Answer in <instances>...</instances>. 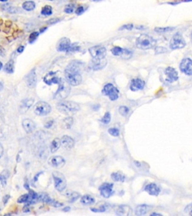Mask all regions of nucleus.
<instances>
[{
    "label": "nucleus",
    "instance_id": "obj_1",
    "mask_svg": "<svg viewBox=\"0 0 192 216\" xmlns=\"http://www.w3.org/2000/svg\"><path fill=\"white\" fill-rule=\"evenodd\" d=\"M82 64L78 61H73L68 66L65 71V77L71 86H79L82 82Z\"/></svg>",
    "mask_w": 192,
    "mask_h": 216
},
{
    "label": "nucleus",
    "instance_id": "obj_2",
    "mask_svg": "<svg viewBox=\"0 0 192 216\" xmlns=\"http://www.w3.org/2000/svg\"><path fill=\"white\" fill-rule=\"evenodd\" d=\"M156 41L148 35H141L136 41V46L141 50H149L155 47Z\"/></svg>",
    "mask_w": 192,
    "mask_h": 216
},
{
    "label": "nucleus",
    "instance_id": "obj_3",
    "mask_svg": "<svg viewBox=\"0 0 192 216\" xmlns=\"http://www.w3.org/2000/svg\"><path fill=\"white\" fill-rule=\"evenodd\" d=\"M57 109L62 113L69 115L70 113H76L80 110V106L78 104L73 101H61L56 105Z\"/></svg>",
    "mask_w": 192,
    "mask_h": 216
},
{
    "label": "nucleus",
    "instance_id": "obj_4",
    "mask_svg": "<svg viewBox=\"0 0 192 216\" xmlns=\"http://www.w3.org/2000/svg\"><path fill=\"white\" fill-rule=\"evenodd\" d=\"M70 84L67 81L62 80L59 84V89L54 95V98L58 100L66 99L70 94Z\"/></svg>",
    "mask_w": 192,
    "mask_h": 216
},
{
    "label": "nucleus",
    "instance_id": "obj_5",
    "mask_svg": "<svg viewBox=\"0 0 192 216\" xmlns=\"http://www.w3.org/2000/svg\"><path fill=\"white\" fill-rule=\"evenodd\" d=\"M53 178L54 180L55 188L58 191H63L67 186V182L65 176L60 172H53Z\"/></svg>",
    "mask_w": 192,
    "mask_h": 216
},
{
    "label": "nucleus",
    "instance_id": "obj_6",
    "mask_svg": "<svg viewBox=\"0 0 192 216\" xmlns=\"http://www.w3.org/2000/svg\"><path fill=\"white\" fill-rule=\"evenodd\" d=\"M102 93L106 96H108L111 101H116L119 98L120 92L118 89L114 86L112 83H107L104 86Z\"/></svg>",
    "mask_w": 192,
    "mask_h": 216
},
{
    "label": "nucleus",
    "instance_id": "obj_7",
    "mask_svg": "<svg viewBox=\"0 0 192 216\" xmlns=\"http://www.w3.org/2000/svg\"><path fill=\"white\" fill-rule=\"evenodd\" d=\"M51 111V107L50 104L44 101H39L35 105L34 107V112L36 115L41 116H46L49 114Z\"/></svg>",
    "mask_w": 192,
    "mask_h": 216
},
{
    "label": "nucleus",
    "instance_id": "obj_8",
    "mask_svg": "<svg viewBox=\"0 0 192 216\" xmlns=\"http://www.w3.org/2000/svg\"><path fill=\"white\" fill-rule=\"evenodd\" d=\"M185 45H186V43H185L182 35L179 32L176 33V34L173 36L170 40V47L172 50L183 48Z\"/></svg>",
    "mask_w": 192,
    "mask_h": 216
},
{
    "label": "nucleus",
    "instance_id": "obj_9",
    "mask_svg": "<svg viewBox=\"0 0 192 216\" xmlns=\"http://www.w3.org/2000/svg\"><path fill=\"white\" fill-rule=\"evenodd\" d=\"M90 55L93 59H104L105 58L107 50L103 46H94L89 49Z\"/></svg>",
    "mask_w": 192,
    "mask_h": 216
},
{
    "label": "nucleus",
    "instance_id": "obj_10",
    "mask_svg": "<svg viewBox=\"0 0 192 216\" xmlns=\"http://www.w3.org/2000/svg\"><path fill=\"white\" fill-rule=\"evenodd\" d=\"M62 80V79L59 76V73L56 71H50L47 73L44 77V82L49 86L53 84H59Z\"/></svg>",
    "mask_w": 192,
    "mask_h": 216
},
{
    "label": "nucleus",
    "instance_id": "obj_11",
    "mask_svg": "<svg viewBox=\"0 0 192 216\" xmlns=\"http://www.w3.org/2000/svg\"><path fill=\"white\" fill-rule=\"evenodd\" d=\"M180 70L187 75H192V60L189 58L182 59L180 63Z\"/></svg>",
    "mask_w": 192,
    "mask_h": 216
},
{
    "label": "nucleus",
    "instance_id": "obj_12",
    "mask_svg": "<svg viewBox=\"0 0 192 216\" xmlns=\"http://www.w3.org/2000/svg\"><path fill=\"white\" fill-rule=\"evenodd\" d=\"M71 45V40L69 38H62L57 43L56 50L59 52H67L68 53Z\"/></svg>",
    "mask_w": 192,
    "mask_h": 216
},
{
    "label": "nucleus",
    "instance_id": "obj_13",
    "mask_svg": "<svg viewBox=\"0 0 192 216\" xmlns=\"http://www.w3.org/2000/svg\"><path fill=\"white\" fill-rule=\"evenodd\" d=\"M113 185L110 183H104L100 186L99 191L101 196L104 198H109L113 193Z\"/></svg>",
    "mask_w": 192,
    "mask_h": 216
},
{
    "label": "nucleus",
    "instance_id": "obj_14",
    "mask_svg": "<svg viewBox=\"0 0 192 216\" xmlns=\"http://www.w3.org/2000/svg\"><path fill=\"white\" fill-rule=\"evenodd\" d=\"M107 60L105 58L104 59H93L90 63L92 69L94 71H99V70L103 69L106 66H107Z\"/></svg>",
    "mask_w": 192,
    "mask_h": 216
},
{
    "label": "nucleus",
    "instance_id": "obj_15",
    "mask_svg": "<svg viewBox=\"0 0 192 216\" xmlns=\"http://www.w3.org/2000/svg\"><path fill=\"white\" fill-rule=\"evenodd\" d=\"M39 201L47 203V204L50 205V206H55V207H60V206H62V203H59L57 202V201H54V200H53L51 197H50L47 194H40L39 195Z\"/></svg>",
    "mask_w": 192,
    "mask_h": 216
},
{
    "label": "nucleus",
    "instance_id": "obj_16",
    "mask_svg": "<svg viewBox=\"0 0 192 216\" xmlns=\"http://www.w3.org/2000/svg\"><path fill=\"white\" fill-rule=\"evenodd\" d=\"M66 164L64 158L61 156H53L49 159V164L56 168H61Z\"/></svg>",
    "mask_w": 192,
    "mask_h": 216
},
{
    "label": "nucleus",
    "instance_id": "obj_17",
    "mask_svg": "<svg viewBox=\"0 0 192 216\" xmlns=\"http://www.w3.org/2000/svg\"><path fill=\"white\" fill-rule=\"evenodd\" d=\"M165 74L167 77V81L169 83L174 82V81L178 80V74L177 71L172 67H168L165 69Z\"/></svg>",
    "mask_w": 192,
    "mask_h": 216
},
{
    "label": "nucleus",
    "instance_id": "obj_18",
    "mask_svg": "<svg viewBox=\"0 0 192 216\" xmlns=\"http://www.w3.org/2000/svg\"><path fill=\"white\" fill-rule=\"evenodd\" d=\"M26 85L29 88H33V87L36 86V83H37V76H36L35 69V68L32 70L27 74L26 77Z\"/></svg>",
    "mask_w": 192,
    "mask_h": 216
},
{
    "label": "nucleus",
    "instance_id": "obj_19",
    "mask_svg": "<svg viewBox=\"0 0 192 216\" xmlns=\"http://www.w3.org/2000/svg\"><path fill=\"white\" fill-rule=\"evenodd\" d=\"M145 86V82L140 78H135L132 80L130 85V89L131 91H138V90L143 89Z\"/></svg>",
    "mask_w": 192,
    "mask_h": 216
},
{
    "label": "nucleus",
    "instance_id": "obj_20",
    "mask_svg": "<svg viewBox=\"0 0 192 216\" xmlns=\"http://www.w3.org/2000/svg\"><path fill=\"white\" fill-rule=\"evenodd\" d=\"M22 125L25 131L27 133H32L35 131L36 128V125L34 122L30 119H26L22 122Z\"/></svg>",
    "mask_w": 192,
    "mask_h": 216
},
{
    "label": "nucleus",
    "instance_id": "obj_21",
    "mask_svg": "<svg viewBox=\"0 0 192 216\" xmlns=\"http://www.w3.org/2000/svg\"><path fill=\"white\" fill-rule=\"evenodd\" d=\"M145 191L147 192H148V194H150V195H153V196H157L159 194L160 191H161V188H159L158 185H157L155 183L149 184L146 186Z\"/></svg>",
    "mask_w": 192,
    "mask_h": 216
},
{
    "label": "nucleus",
    "instance_id": "obj_22",
    "mask_svg": "<svg viewBox=\"0 0 192 216\" xmlns=\"http://www.w3.org/2000/svg\"><path fill=\"white\" fill-rule=\"evenodd\" d=\"M62 145L65 147L66 149L69 150V149H72L74 146V140L71 137L65 135L62 137L61 139Z\"/></svg>",
    "mask_w": 192,
    "mask_h": 216
},
{
    "label": "nucleus",
    "instance_id": "obj_23",
    "mask_svg": "<svg viewBox=\"0 0 192 216\" xmlns=\"http://www.w3.org/2000/svg\"><path fill=\"white\" fill-rule=\"evenodd\" d=\"M116 214L119 215H128L131 214V208L128 206H120L116 209Z\"/></svg>",
    "mask_w": 192,
    "mask_h": 216
},
{
    "label": "nucleus",
    "instance_id": "obj_24",
    "mask_svg": "<svg viewBox=\"0 0 192 216\" xmlns=\"http://www.w3.org/2000/svg\"><path fill=\"white\" fill-rule=\"evenodd\" d=\"M150 206L147 205H140L135 209V214L137 215H144L150 209Z\"/></svg>",
    "mask_w": 192,
    "mask_h": 216
},
{
    "label": "nucleus",
    "instance_id": "obj_25",
    "mask_svg": "<svg viewBox=\"0 0 192 216\" xmlns=\"http://www.w3.org/2000/svg\"><path fill=\"white\" fill-rule=\"evenodd\" d=\"M62 143H61V140L59 139V138H55L53 141L50 143V152L52 153H54V152H56L59 147H61Z\"/></svg>",
    "mask_w": 192,
    "mask_h": 216
},
{
    "label": "nucleus",
    "instance_id": "obj_26",
    "mask_svg": "<svg viewBox=\"0 0 192 216\" xmlns=\"http://www.w3.org/2000/svg\"><path fill=\"white\" fill-rule=\"evenodd\" d=\"M37 201H39V194L34 191H29V199L27 201V204H34Z\"/></svg>",
    "mask_w": 192,
    "mask_h": 216
},
{
    "label": "nucleus",
    "instance_id": "obj_27",
    "mask_svg": "<svg viewBox=\"0 0 192 216\" xmlns=\"http://www.w3.org/2000/svg\"><path fill=\"white\" fill-rule=\"evenodd\" d=\"M95 199L93 197H92L91 195L86 194L84 196H83L80 200V202L84 205H91L95 203Z\"/></svg>",
    "mask_w": 192,
    "mask_h": 216
},
{
    "label": "nucleus",
    "instance_id": "obj_28",
    "mask_svg": "<svg viewBox=\"0 0 192 216\" xmlns=\"http://www.w3.org/2000/svg\"><path fill=\"white\" fill-rule=\"evenodd\" d=\"M99 204V203H98ZM109 207V205L107 203H103V204H99L95 207L91 208V210L95 212H105Z\"/></svg>",
    "mask_w": 192,
    "mask_h": 216
},
{
    "label": "nucleus",
    "instance_id": "obj_29",
    "mask_svg": "<svg viewBox=\"0 0 192 216\" xmlns=\"http://www.w3.org/2000/svg\"><path fill=\"white\" fill-rule=\"evenodd\" d=\"M33 102H34V99H32V98L23 100L21 102V110H24V112H26L29 109L30 107H32Z\"/></svg>",
    "mask_w": 192,
    "mask_h": 216
},
{
    "label": "nucleus",
    "instance_id": "obj_30",
    "mask_svg": "<svg viewBox=\"0 0 192 216\" xmlns=\"http://www.w3.org/2000/svg\"><path fill=\"white\" fill-rule=\"evenodd\" d=\"M22 7H23V8L24 9L25 11L31 12V11H33L35 8V3L32 1H26L23 3Z\"/></svg>",
    "mask_w": 192,
    "mask_h": 216
},
{
    "label": "nucleus",
    "instance_id": "obj_31",
    "mask_svg": "<svg viewBox=\"0 0 192 216\" xmlns=\"http://www.w3.org/2000/svg\"><path fill=\"white\" fill-rule=\"evenodd\" d=\"M111 178L116 182H123L125 179V176L122 174L121 173H113L111 174Z\"/></svg>",
    "mask_w": 192,
    "mask_h": 216
},
{
    "label": "nucleus",
    "instance_id": "obj_32",
    "mask_svg": "<svg viewBox=\"0 0 192 216\" xmlns=\"http://www.w3.org/2000/svg\"><path fill=\"white\" fill-rule=\"evenodd\" d=\"M4 70L5 72L8 73V74H12L14 72V64L13 60H11L8 62L6 63V65L5 66Z\"/></svg>",
    "mask_w": 192,
    "mask_h": 216
},
{
    "label": "nucleus",
    "instance_id": "obj_33",
    "mask_svg": "<svg viewBox=\"0 0 192 216\" xmlns=\"http://www.w3.org/2000/svg\"><path fill=\"white\" fill-rule=\"evenodd\" d=\"M41 13L42 15L50 16L51 15L52 13H53V9H52L51 6L45 5L42 8V9H41Z\"/></svg>",
    "mask_w": 192,
    "mask_h": 216
},
{
    "label": "nucleus",
    "instance_id": "obj_34",
    "mask_svg": "<svg viewBox=\"0 0 192 216\" xmlns=\"http://www.w3.org/2000/svg\"><path fill=\"white\" fill-rule=\"evenodd\" d=\"M123 50L124 49L120 47H114L111 49V52H112V53L113 54L114 56H121L122 54H123Z\"/></svg>",
    "mask_w": 192,
    "mask_h": 216
},
{
    "label": "nucleus",
    "instance_id": "obj_35",
    "mask_svg": "<svg viewBox=\"0 0 192 216\" xmlns=\"http://www.w3.org/2000/svg\"><path fill=\"white\" fill-rule=\"evenodd\" d=\"M73 122H74V120H73L72 117H68L63 120V125H65V128H71L73 125Z\"/></svg>",
    "mask_w": 192,
    "mask_h": 216
},
{
    "label": "nucleus",
    "instance_id": "obj_36",
    "mask_svg": "<svg viewBox=\"0 0 192 216\" xmlns=\"http://www.w3.org/2000/svg\"><path fill=\"white\" fill-rule=\"evenodd\" d=\"M173 29H174L173 27H164V28L157 27V28H155V31L156 32H158V33L167 32L172 31Z\"/></svg>",
    "mask_w": 192,
    "mask_h": 216
},
{
    "label": "nucleus",
    "instance_id": "obj_37",
    "mask_svg": "<svg viewBox=\"0 0 192 216\" xmlns=\"http://www.w3.org/2000/svg\"><path fill=\"white\" fill-rule=\"evenodd\" d=\"M111 120V116H110V113L109 112L106 113L105 114H104V116H103V118L101 119V121L103 122L104 124H105V125H107V124H109Z\"/></svg>",
    "mask_w": 192,
    "mask_h": 216
},
{
    "label": "nucleus",
    "instance_id": "obj_38",
    "mask_svg": "<svg viewBox=\"0 0 192 216\" xmlns=\"http://www.w3.org/2000/svg\"><path fill=\"white\" fill-rule=\"evenodd\" d=\"M8 175L5 176L4 174V173L0 175V188H4L6 185V179L8 178Z\"/></svg>",
    "mask_w": 192,
    "mask_h": 216
},
{
    "label": "nucleus",
    "instance_id": "obj_39",
    "mask_svg": "<svg viewBox=\"0 0 192 216\" xmlns=\"http://www.w3.org/2000/svg\"><path fill=\"white\" fill-rule=\"evenodd\" d=\"M132 56V52L131 50H128V49H124L123 54H122L121 56L123 57V59H130Z\"/></svg>",
    "mask_w": 192,
    "mask_h": 216
},
{
    "label": "nucleus",
    "instance_id": "obj_40",
    "mask_svg": "<svg viewBox=\"0 0 192 216\" xmlns=\"http://www.w3.org/2000/svg\"><path fill=\"white\" fill-rule=\"evenodd\" d=\"M39 35V32H34L31 33L29 37V42L33 43L36 40V39H38Z\"/></svg>",
    "mask_w": 192,
    "mask_h": 216
},
{
    "label": "nucleus",
    "instance_id": "obj_41",
    "mask_svg": "<svg viewBox=\"0 0 192 216\" xmlns=\"http://www.w3.org/2000/svg\"><path fill=\"white\" fill-rule=\"evenodd\" d=\"M74 8H75V6L74 4H69L65 8V12L66 14H71L72 12H74Z\"/></svg>",
    "mask_w": 192,
    "mask_h": 216
},
{
    "label": "nucleus",
    "instance_id": "obj_42",
    "mask_svg": "<svg viewBox=\"0 0 192 216\" xmlns=\"http://www.w3.org/2000/svg\"><path fill=\"white\" fill-rule=\"evenodd\" d=\"M119 112L120 113V114L123 116H126L127 114L129 112V109H128L127 107H125V106H122V107H120L119 109Z\"/></svg>",
    "mask_w": 192,
    "mask_h": 216
},
{
    "label": "nucleus",
    "instance_id": "obj_43",
    "mask_svg": "<svg viewBox=\"0 0 192 216\" xmlns=\"http://www.w3.org/2000/svg\"><path fill=\"white\" fill-rule=\"evenodd\" d=\"M108 132H109V134H111L112 136H113V137H118L119 135H120V131H119L117 128H110V129L108 130Z\"/></svg>",
    "mask_w": 192,
    "mask_h": 216
},
{
    "label": "nucleus",
    "instance_id": "obj_44",
    "mask_svg": "<svg viewBox=\"0 0 192 216\" xmlns=\"http://www.w3.org/2000/svg\"><path fill=\"white\" fill-rule=\"evenodd\" d=\"M28 199H29V194H23L18 198V200H17V202L20 203H26L28 201Z\"/></svg>",
    "mask_w": 192,
    "mask_h": 216
},
{
    "label": "nucleus",
    "instance_id": "obj_45",
    "mask_svg": "<svg viewBox=\"0 0 192 216\" xmlns=\"http://www.w3.org/2000/svg\"><path fill=\"white\" fill-rule=\"evenodd\" d=\"M79 197H80V194L77 193H76V192H72V193H71L69 194V198L71 199V201H76V200Z\"/></svg>",
    "mask_w": 192,
    "mask_h": 216
},
{
    "label": "nucleus",
    "instance_id": "obj_46",
    "mask_svg": "<svg viewBox=\"0 0 192 216\" xmlns=\"http://www.w3.org/2000/svg\"><path fill=\"white\" fill-rule=\"evenodd\" d=\"M134 28V25L132 24V23H129V24H126V25H124L121 27V28L120 29V30L122 29H127V30H131L132 29Z\"/></svg>",
    "mask_w": 192,
    "mask_h": 216
},
{
    "label": "nucleus",
    "instance_id": "obj_47",
    "mask_svg": "<svg viewBox=\"0 0 192 216\" xmlns=\"http://www.w3.org/2000/svg\"><path fill=\"white\" fill-rule=\"evenodd\" d=\"M84 12V8L83 6H79L75 11V14H77V15H80V14H83Z\"/></svg>",
    "mask_w": 192,
    "mask_h": 216
},
{
    "label": "nucleus",
    "instance_id": "obj_48",
    "mask_svg": "<svg viewBox=\"0 0 192 216\" xmlns=\"http://www.w3.org/2000/svg\"><path fill=\"white\" fill-rule=\"evenodd\" d=\"M167 51L166 49L164 47H156L155 48V53H165Z\"/></svg>",
    "mask_w": 192,
    "mask_h": 216
},
{
    "label": "nucleus",
    "instance_id": "obj_49",
    "mask_svg": "<svg viewBox=\"0 0 192 216\" xmlns=\"http://www.w3.org/2000/svg\"><path fill=\"white\" fill-rule=\"evenodd\" d=\"M0 56H5V49L3 48L2 47H1V46H0Z\"/></svg>",
    "mask_w": 192,
    "mask_h": 216
},
{
    "label": "nucleus",
    "instance_id": "obj_50",
    "mask_svg": "<svg viewBox=\"0 0 192 216\" xmlns=\"http://www.w3.org/2000/svg\"><path fill=\"white\" fill-rule=\"evenodd\" d=\"M53 121H49L48 122H47V123H46L45 125H44V127H45V128H50V127H51L52 125H53Z\"/></svg>",
    "mask_w": 192,
    "mask_h": 216
},
{
    "label": "nucleus",
    "instance_id": "obj_51",
    "mask_svg": "<svg viewBox=\"0 0 192 216\" xmlns=\"http://www.w3.org/2000/svg\"><path fill=\"white\" fill-rule=\"evenodd\" d=\"M3 152H4V149H3L2 145V144L0 143V158H1L2 156Z\"/></svg>",
    "mask_w": 192,
    "mask_h": 216
},
{
    "label": "nucleus",
    "instance_id": "obj_52",
    "mask_svg": "<svg viewBox=\"0 0 192 216\" xmlns=\"http://www.w3.org/2000/svg\"><path fill=\"white\" fill-rule=\"evenodd\" d=\"M23 50H24V47H23V46H21V47H20L18 49H17V52H18V53H22V52L23 51Z\"/></svg>",
    "mask_w": 192,
    "mask_h": 216
},
{
    "label": "nucleus",
    "instance_id": "obj_53",
    "mask_svg": "<svg viewBox=\"0 0 192 216\" xmlns=\"http://www.w3.org/2000/svg\"><path fill=\"white\" fill-rule=\"evenodd\" d=\"M2 63L1 62H0V71H1V69H2Z\"/></svg>",
    "mask_w": 192,
    "mask_h": 216
},
{
    "label": "nucleus",
    "instance_id": "obj_54",
    "mask_svg": "<svg viewBox=\"0 0 192 216\" xmlns=\"http://www.w3.org/2000/svg\"><path fill=\"white\" fill-rule=\"evenodd\" d=\"M47 29V27H45V28H44V29H41L40 32H44V29Z\"/></svg>",
    "mask_w": 192,
    "mask_h": 216
},
{
    "label": "nucleus",
    "instance_id": "obj_55",
    "mask_svg": "<svg viewBox=\"0 0 192 216\" xmlns=\"http://www.w3.org/2000/svg\"><path fill=\"white\" fill-rule=\"evenodd\" d=\"M152 215H161L160 214H157V213H153L152 214Z\"/></svg>",
    "mask_w": 192,
    "mask_h": 216
},
{
    "label": "nucleus",
    "instance_id": "obj_56",
    "mask_svg": "<svg viewBox=\"0 0 192 216\" xmlns=\"http://www.w3.org/2000/svg\"><path fill=\"white\" fill-rule=\"evenodd\" d=\"M191 40L192 41V32H191Z\"/></svg>",
    "mask_w": 192,
    "mask_h": 216
},
{
    "label": "nucleus",
    "instance_id": "obj_57",
    "mask_svg": "<svg viewBox=\"0 0 192 216\" xmlns=\"http://www.w3.org/2000/svg\"><path fill=\"white\" fill-rule=\"evenodd\" d=\"M94 2H98V1H101V0H93Z\"/></svg>",
    "mask_w": 192,
    "mask_h": 216
},
{
    "label": "nucleus",
    "instance_id": "obj_58",
    "mask_svg": "<svg viewBox=\"0 0 192 216\" xmlns=\"http://www.w3.org/2000/svg\"><path fill=\"white\" fill-rule=\"evenodd\" d=\"M0 1H4V2H6L7 0H0Z\"/></svg>",
    "mask_w": 192,
    "mask_h": 216
},
{
    "label": "nucleus",
    "instance_id": "obj_59",
    "mask_svg": "<svg viewBox=\"0 0 192 216\" xmlns=\"http://www.w3.org/2000/svg\"><path fill=\"white\" fill-rule=\"evenodd\" d=\"M48 1H53V0H48Z\"/></svg>",
    "mask_w": 192,
    "mask_h": 216
},
{
    "label": "nucleus",
    "instance_id": "obj_60",
    "mask_svg": "<svg viewBox=\"0 0 192 216\" xmlns=\"http://www.w3.org/2000/svg\"><path fill=\"white\" fill-rule=\"evenodd\" d=\"M191 215H192V211L191 212Z\"/></svg>",
    "mask_w": 192,
    "mask_h": 216
}]
</instances>
